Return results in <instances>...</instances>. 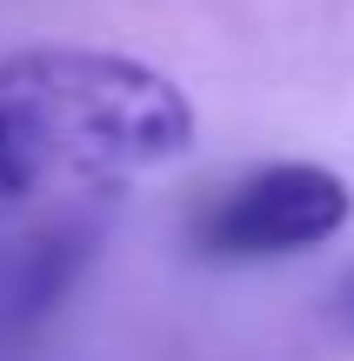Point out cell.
Listing matches in <instances>:
<instances>
[{
    "label": "cell",
    "instance_id": "cell-3",
    "mask_svg": "<svg viewBox=\"0 0 354 361\" xmlns=\"http://www.w3.org/2000/svg\"><path fill=\"white\" fill-rule=\"evenodd\" d=\"M348 314H354V281H348Z\"/></svg>",
    "mask_w": 354,
    "mask_h": 361
},
{
    "label": "cell",
    "instance_id": "cell-2",
    "mask_svg": "<svg viewBox=\"0 0 354 361\" xmlns=\"http://www.w3.org/2000/svg\"><path fill=\"white\" fill-rule=\"evenodd\" d=\"M354 221V188L328 161H261L221 180L187 214V247L214 268H267L328 247Z\"/></svg>",
    "mask_w": 354,
    "mask_h": 361
},
{
    "label": "cell",
    "instance_id": "cell-1",
    "mask_svg": "<svg viewBox=\"0 0 354 361\" xmlns=\"http://www.w3.org/2000/svg\"><path fill=\"white\" fill-rule=\"evenodd\" d=\"M201 114L174 74L107 47H27L0 61V194H114L187 161Z\"/></svg>",
    "mask_w": 354,
    "mask_h": 361
}]
</instances>
